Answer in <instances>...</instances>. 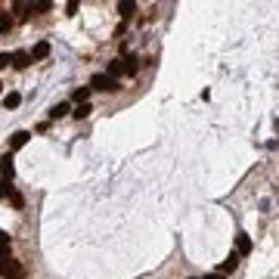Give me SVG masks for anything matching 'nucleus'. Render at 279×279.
<instances>
[{
	"instance_id": "nucleus-1",
	"label": "nucleus",
	"mask_w": 279,
	"mask_h": 279,
	"mask_svg": "<svg viewBox=\"0 0 279 279\" xmlns=\"http://www.w3.org/2000/svg\"><path fill=\"white\" fill-rule=\"evenodd\" d=\"M90 90H109V93H115L118 90V81H112L109 74H93V78H90Z\"/></svg>"
},
{
	"instance_id": "nucleus-2",
	"label": "nucleus",
	"mask_w": 279,
	"mask_h": 279,
	"mask_svg": "<svg viewBox=\"0 0 279 279\" xmlns=\"http://www.w3.org/2000/svg\"><path fill=\"white\" fill-rule=\"evenodd\" d=\"M0 273H3L6 279H22L25 276V270H22V264H16V260H0Z\"/></svg>"
},
{
	"instance_id": "nucleus-3",
	"label": "nucleus",
	"mask_w": 279,
	"mask_h": 279,
	"mask_svg": "<svg viewBox=\"0 0 279 279\" xmlns=\"http://www.w3.org/2000/svg\"><path fill=\"white\" fill-rule=\"evenodd\" d=\"M248 251H251V239H248L245 233H239V236H236V255H239V258H245Z\"/></svg>"
},
{
	"instance_id": "nucleus-4",
	"label": "nucleus",
	"mask_w": 279,
	"mask_h": 279,
	"mask_svg": "<svg viewBox=\"0 0 279 279\" xmlns=\"http://www.w3.org/2000/svg\"><path fill=\"white\" fill-rule=\"evenodd\" d=\"M0 174H3V180H13V174H16L13 155H3V158H0Z\"/></svg>"
},
{
	"instance_id": "nucleus-5",
	"label": "nucleus",
	"mask_w": 279,
	"mask_h": 279,
	"mask_svg": "<svg viewBox=\"0 0 279 279\" xmlns=\"http://www.w3.org/2000/svg\"><path fill=\"white\" fill-rule=\"evenodd\" d=\"M28 140H31V133H28V130H16L13 137H10V146H13V149H22Z\"/></svg>"
},
{
	"instance_id": "nucleus-6",
	"label": "nucleus",
	"mask_w": 279,
	"mask_h": 279,
	"mask_svg": "<svg viewBox=\"0 0 279 279\" xmlns=\"http://www.w3.org/2000/svg\"><path fill=\"white\" fill-rule=\"evenodd\" d=\"M47 56H50V44H47V40L35 44V50H31V62H37V59H47Z\"/></svg>"
},
{
	"instance_id": "nucleus-7",
	"label": "nucleus",
	"mask_w": 279,
	"mask_h": 279,
	"mask_svg": "<svg viewBox=\"0 0 279 279\" xmlns=\"http://www.w3.org/2000/svg\"><path fill=\"white\" fill-rule=\"evenodd\" d=\"M69 112H72V106H69V103H56L53 109H50V118H53V121H59V118H65Z\"/></svg>"
},
{
	"instance_id": "nucleus-8",
	"label": "nucleus",
	"mask_w": 279,
	"mask_h": 279,
	"mask_svg": "<svg viewBox=\"0 0 279 279\" xmlns=\"http://www.w3.org/2000/svg\"><path fill=\"white\" fill-rule=\"evenodd\" d=\"M236 267H239V255H236V251H230V255H226V260L221 264V273H233Z\"/></svg>"
},
{
	"instance_id": "nucleus-9",
	"label": "nucleus",
	"mask_w": 279,
	"mask_h": 279,
	"mask_svg": "<svg viewBox=\"0 0 279 279\" xmlns=\"http://www.w3.org/2000/svg\"><path fill=\"white\" fill-rule=\"evenodd\" d=\"M118 13H121L124 19H130V16L137 13V3H133V0H121V3H118Z\"/></svg>"
},
{
	"instance_id": "nucleus-10",
	"label": "nucleus",
	"mask_w": 279,
	"mask_h": 279,
	"mask_svg": "<svg viewBox=\"0 0 279 279\" xmlns=\"http://www.w3.org/2000/svg\"><path fill=\"white\" fill-rule=\"evenodd\" d=\"M13 65H16V69H28V65H31V53H13Z\"/></svg>"
},
{
	"instance_id": "nucleus-11",
	"label": "nucleus",
	"mask_w": 279,
	"mask_h": 279,
	"mask_svg": "<svg viewBox=\"0 0 279 279\" xmlns=\"http://www.w3.org/2000/svg\"><path fill=\"white\" fill-rule=\"evenodd\" d=\"M19 103H22V93H16V90L3 96V106H6V109H19Z\"/></svg>"
},
{
	"instance_id": "nucleus-12",
	"label": "nucleus",
	"mask_w": 279,
	"mask_h": 279,
	"mask_svg": "<svg viewBox=\"0 0 279 279\" xmlns=\"http://www.w3.org/2000/svg\"><path fill=\"white\" fill-rule=\"evenodd\" d=\"M118 74H124V62H121V59H115V62H109V78H118Z\"/></svg>"
},
{
	"instance_id": "nucleus-13",
	"label": "nucleus",
	"mask_w": 279,
	"mask_h": 279,
	"mask_svg": "<svg viewBox=\"0 0 279 279\" xmlns=\"http://www.w3.org/2000/svg\"><path fill=\"white\" fill-rule=\"evenodd\" d=\"M90 112H93V106H90V103H81L78 109H74V118H78V121H84V118H90Z\"/></svg>"
},
{
	"instance_id": "nucleus-14",
	"label": "nucleus",
	"mask_w": 279,
	"mask_h": 279,
	"mask_svg": "<svg viewBox=\"0 0 279 279\" xmlns=\"http://www.w3.org/2000/svg\"><path fill=\"white\" fill-rule=\"evenodd\" d=\"M87 96H90V87H78V90L72 93V99H74L78 106H81V103H87Z\"/></svg>"
},
{
	"instance_id": "nucleus-15",
	"label": "nucleus",
	"mask_w": 279,
	"mask_h": 279,
	"mask_svg": "<svg viewBox=\"0 0 279 279\" xmlns=\"http://www.w3.org/2000/svg\"><path fill=\"white\" fill-rule=\"evenodd\" d=\"M121 62H124V74H137V59L133 56H124Z\"/></svg>"
},
{
	"instance_id": "nucleus-16",
	"label": "nucleus",
	"mask_w": 279,
	"mask_h": 279,
	"mask_svg": "<svg viewBox=\"0 0 279 279\" xmlns=\"http://www.w3.org/2000/svg\"><path fill=\"white\" fill-rule=\"evenodd\" d=\"M10 202H13V208H22V205H25V199H22V192H19V189H13V192H10Z\"/></svg>"
},
{
	"instance_id": "nucleus-17",
	"label": "nucleus",
	"mask_w": 279,
	"mask_h": 279,
	"mask_svg": "<svg viewBox=\"0 0 279 279\" xmlns=\"http://www.w3.org/2000/svg\"><path fill=\"white\" fill-rule=\"evenodd\" d=\"M50 6H53V3H47V0H40V3H31V13H47Z\"/></svg>"
},
{
	"instance_id": "nucleus-18",
	"label": "nucleus",
	"mask_w": 279,
	"mask_h": 279,
	"mask_svg": "<svg viewBox=\"0 0 279 279\" xmlns=\"http://www.w3.org/2000/svg\"><path fill=\"white\" fill-rule=\"evenodd\" d=\"M10 25H13V19H10V16H0V35H3V31H10Z\"/></svg>"
},
{
	"instance_id": "nucleus-19",
	"label": "nucleus",
	"mask_w": 279,
	"mask_h": 279,
	"mask_svg": "<svg viewBox=\"0 0 279 279\" xmlns=\"http://www.w3.org/2000/svg\"><path fill=\"white\" fill-rule=\"evenodd\" d=\"M13 192V186H10V180H0V199H6Z\"/></svg>"
},
{
	"instance_id": "nucleus-20",
	"label": "nucleus",
	"mask_w": 279,
	"mask_h": 279,
	"mask_svg": "<svg viewBox=\"0 0 279 279\" xmlns=\"http://www.w3.org/2000/svg\"><path fill=\"white\" fill-rule=\"evenodd\" d=\"M10 62H13V53H0V69H6Z\"/></svg>"
},
{
	"instance_id": "nucleus-21",
	"label": "nucleus",
	"mask_w": 279,
	"mask_h": 279,
	"mask_svg": "<svg viewBox=\"0 0 279 279\" xmlns=\"http://www.w3.org/2000/svg\"><path fill=\"white\" fill-rule=\"evenodd\" d=\"M0 245H6V248H10V236H6L3 230H0Z\"/></svg>"
},
{
	"instance_id": "nucleus-22",
	"label": "nucleus",
	"mask_w": 279,
	"mask_h": 279,
	"mask_svg": "<svg viewBox=\"0 0 279 279\" xmlns=\"http://www.w3.org/2000/svg\"><path fill=\"white\" fill-rule=\"evenodd\" d=\"M0 260H6V245H0Z\"/></svg>"
},
{
	"instance_id": "nucleus-23",
	"label": "nucleus",
	"mask_w": 279,
	"mask_h": 279,
	"mask_svg": "<svg viewBox=\"0 0 279 279\" xmlns=\"http://www.w3.org/2000/svg\"><path fill=\"white\" fill-rule=\"evenodd\" d=\"M202 279H221V273H211V276H202Z\"/></svg>"
},
{
	"instance_id": "nucleus-24",
	"label": "nucleus",
	"mask_w": 279,
	"mask_h": 279,
	"mask_svg": "<svg viewBox=\"0 0 279 279\" xmlns=\"http://www.w3.org/2000/svg\"><path fill=\"white\" fill-rule=\"evenodd\" d=\"M0 87H3V84H0Z\"/></svg>"
}]
</instances>
